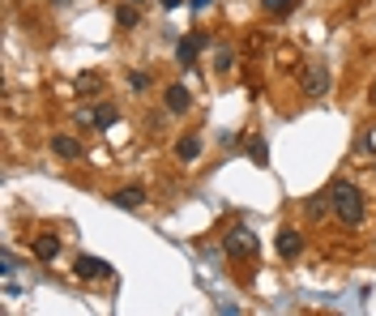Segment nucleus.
<instances>
[{
  "label": "nucleus",
  "instance_id": "nucleus-12",
  "mask_svg": "<svg viewBox=\"0 0 376 316\" xmlns=\"http://www.w3.org/2000/svg\"><path fill=\"white\" fill-rule=\"evenodd\" d=\"M176 154H180L184 163H193V158L201 154V137H197V133H188V137H180V141H176Z\"/></svg>",
  "mask_w": 376,
  "mask_h": 316
},
{
  "label": "nucleus",
  "instance_id": "nucleus-9",
  "mask_svg": "<svg viewBox=\"0 0 376 316\" xmlns=\"http://www.w3.org/2000/svg\"><path fill=\"white\" fill-rule=\"evenodd\" d=\"M111 201H116L120 210H141V205H146V188H141V184H128V188H120Z\"/></svg>",
  "mask_w": 376,
  "mask_h": 316
},
{
  "label": "nucleus",
  "instance_id": "nucleus-3",
  "mask_svg": "<svg viewBox=\"0 0 376 316\" xmlns=\"http://www.w3.org/2000/svg\"><path fill=\"white\" fill-rule=\"evenodd\" d=\"M223 248H227L231 257H257L261 240H257L248 227H231V231H227V240H223Z\"/></svg>",
  "mask_w": 376,
  "mask_h": 316
},
{
  "label": "nucleus",
  "instance_id": "nucleus-5",
  "mask_svg": "<svg viewBox=\"0 0 376 316\" xmlns=\"http://www.w3.org/2000/svg\"><path fill=\"white\" fill-rule=\"evenodd\" d=\"M51 154H56V158H64V163H77L86 150H81V141H77V137H68V133H56V137H51Z\"/></svg>",
  "mask_w": 376,
  "mask_h": 316
},
{
  "label": "nucleus",
  "instance_id": "nucleus-18",
  "mask_svg": "<svg viewBox=\"0 0 376 316\" xmlns=\"http://www.w3.org/2000/svg\"><path fill=\"white\" fill-rule=\"evenodd\" d=\"M128 86H133V90H150V77H146V73H128Z\"/></svg>",
  "mask_w": 376,
  "mask_h": 316
},
{
  "label": "nucleus",
  "instance_id": "nucleus-15",
  "mask_svg": "<svg viewBox=\"0 0 376 316\" xmlns=\"http://www.w3.org/2000/svg\"><path fill=\"white\" fill-rule=\"evenodd\" d=\"M248 154H253V163H257V167H270V150H265V137H253Z\"/></svg>",
  "mask_w": 376,
  "mask_h": 316
},
{
  "label": "nucleus",
  "instance_id": "nucleus-10",
  "mask_svg": "<svg viewBox=\"0 0 376 316\" xmlns=\"http://www.w3.org/2000/svg\"><path fill=\"white\" fill-rule=\"evenodd\" d=\"M304 210H308V218H313V223H321V218L334 210V201H330V188H325V193H317V197H308V205H304Z\"/></svg>",
  "mask_w": 376,
  "mask_h": 316
},
{
  "label": "nucleus",
  "instance_id": "nucleus-22",
  "mask_svg": "<svg viewBox=\"0 0 376 316\" xmlns=\"http://www.w3.org/2000/svg\"><path fill=\"white\" fill-rule=\"evenodd\" d=\"M133 4H141V0H133Z\"/></svg>",
  "mask_w": 376,
  "mask_h": 316
},
{
  "label": "nucleus",
  "instance_id": "nucleus-7",
  "mask_svg": "<svg viewBox=\"0 0 376 316\" xmlns=\"http://www.w3.org/2000/svg\"><path fill=\"white\" fill-rule=\"evenodd\" d=\"M197 56H201V34H184V39L176 43V60H180L184 68H193Z\"/></svg>",
  "mask_w": 376,
  "mask_h": 316
},
{
  "label": "nucleus",
  "instance_id": "nucleus-6",
  "mask_svg": "<svg viewBox=\"0 0 376 316\" xmlns=\"http://www.w3.org/2000/svg\"><path fill=\"white\" fill-rule=\"evenodd\" d=\"M274 244H278V257H287V261H291V257H300V253H304V235H300V231H295V227H283V231H278V240H274Z\"/></svg>",
  "mask_w": 376,
  "mask_h": 316
},
{
  "label": "nucleus",
  "instance_id": "nucleus-14",
  "mask_svg": "<svg viewBox=\"0 0 376 316\" xmlns=\"http://www.w3.org/2000/svg\"><path fill=\"white\" fill-rule=\"evenodd\" d=\"M116 21H120L124 30H133V26L141 21V13H137V4H133V0H128V4H120V13H116Z\"/></svg>",
  "mask_w": 376,
  "mask_h": 316
},
{
  "label": "nucleus",
  "instance_id": "nucleus-13",
  "mask_svg": "<svg viewBox=\"0 0 376 316\" xmlns=\"http://www.w3.org/2000/svg\"><path fill=\"white\" fill-rule=\"evenodd\" d=\"M116 120H120V111H116V107H111V103H103V107H98V111H90V124H98V128H111V124H116Z\"/></svg>",
  "mask_w": 376,
  "mask_h": 316
},
{
  "label": "nucleus",
  "instance_id": "nucleus-11",
  "mask_svg": "<svg viewBox=\"0 0 376 316\" xmlns=\"http://www.w3.org/2000/svg\"><path fill=\"white\" fill-rule=\"evenodd\" d=\"M56 253H60V235H39L34 240V257L39 261H56Z\"/></svg>",
  "mask_w": 376,
  "mask_h": 316
},
{
  "label": "nucleus",
  "instance_id": "nucleus-1",
  "mask_svg": "<svg viewBox=\"0 0 376 316\" xmlns=\"http://www.w3.org/2000/svg\"><path fill=\"white\" fill-rule=\"evenodd\" d=\"M330 201H334V214L347 223V227H360L364 223V193L347 180H334L330 184Z\"/></svg>",
  "mask_w": 376,
  "mask_h": 316
},
{
  "label": "nucleus",
  "instance_id": "nucleus-19",
  "mask_svg": "<svg viewBox=\"0 0 376 316\" xmlns=\"http://www.w3.org/2000/svg\"><path fill=\"white\" fill-rule=\"evenodd\" d=\"M158 4H163V9H176V4H180V0H158Z\"/></svg>",
  "mask_w": 376,
  "mask_h": 316
},
{
  "label": "nucleus",
  "instance_id": "nucleus-16",
  "mask_svg": "<svg viewBox=\"0 0 376 316\" xmlns=\"http://www.w3.org/2000/svg\"><path fill=\"white\" fill-rule=\"evenodd\" d=\"M231 64H235V56L223 47V51H218V60H214V68H218V73H231Z\"/></svg>",
  "mask_w": 376,
  "mask_h": 316
},
{
  "label": "nucleus",
  "instance_id": "nucleus-17",
  "mask_svg": "<svg viewBox=\"0 0 376 316\" xmlns=\"http://www.w3.org/2000/svg\"><path fill=\"white\" fill-rule=\"evenodd\" d=\"M261 4H265L270 13H291V9H295V0H261Z\"/></svg>",
  "mask_w": 376,
  "mask_h": 316
},
{
  "label": "nucleus",
  "instance_id": "nucleus-20",
  "mask_svg": "<svg viewBox=\"0 0 376 316\" xmlns=\"http://www.w3.org/2000/svg\"><path fill=\"white\" fill-rule=\"evenodd\" d=\"M205 4H210V0H193V9H205Z\"/></svg>",
  "mask_w": 376,
  "mask_h": 316
},
{
  "label": "nucleus",
  "instance_id": "nucleus-2",
  "mask_svg": "<svg viewBox=\"0 0 376 316\" xmlns=\"http://www.w3.org/2000/svg\"><path fill=\"white\" fill-rule=\"evenodd\" d=\"M300 86H304L308 98H325L330 94V68H325V60H308L304 73H300Z\"/></svg>",
  "mask_w": 376,
  "mask_h": 316
},
{
  "label": "nucleus",
  "instance_id": "nucleus-4",
  "mask_svg": "<svg viewBox=\"0 0 376 316\" xmlns=\"http://www.w3.org/2000/svg\"><path fill=\"white\" fill-rule=\"evenodd\" d=\"M73 274H77L81 282H94V278H107V274H111V265H107L103 257H90V253H86V257H77Z\"/></svg>",
  "mask_w": 376,
  "mask_h": 316
},
{
  "label": "nucleus",
  "instance_id": "nucleus-21",
  "mask_svg": "<svg viewBox=\"0 0 376 316\" xmlns=\"http://www.w3.org/2000/svg\"><path fill=\"white\" fill-rule=\"evenodd\" d=\"M372 98H376V86H372Z\"/></svg>",
  "mask_w": 376,
  "mask_h": 316
},
{
  "label": "nucleus",
  "instance_id": "nucleus-8",
  "mask_svg": "<svg viewBox=\"0 0 376 316\" xmlns=\"http://www.w3.org/2000/svg\"><path fill=\"white\" fill-rule=\"evenodd\" d=\"M163 107H167L171 116H184V111L193 107V98H188V90H184V86H167V94H163Z\"/></svg>",
  "mask_w": 376,
  "mask_h": 316
}]
</instances>
